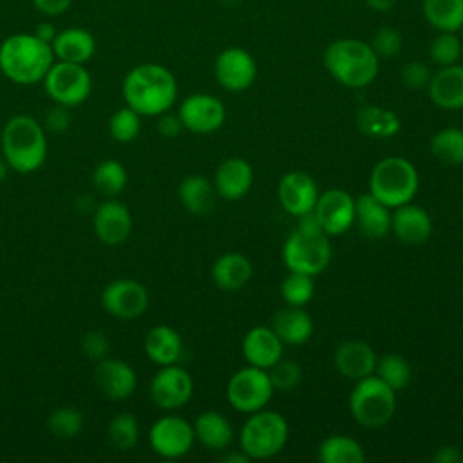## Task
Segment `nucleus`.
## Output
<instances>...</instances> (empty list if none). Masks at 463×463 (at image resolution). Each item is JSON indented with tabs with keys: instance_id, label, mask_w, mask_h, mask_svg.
Listing matches in <instances>:
<instances>
[{
	"instance_id": "nucleus-1",
	"label": "nucleus",
	"mask_w": 463,
	"mask_h": 463,
	"mask_svg": "<svg viewBox=\"0 0 463 463\" xmlns=\"http://www.w3.org/2000/svg\"><path fill=\"white\" fill-rule=\"evenodd\" d=\"M125 105L143 116H159L177 99V81L161 63H139L132 67L121 83Z\"/></svg>"
},
{
	"instance_id": "nucleus-2",
	"label": "nucleus",
	"mask_w": 463,
	"mask_h": 463,
	"mask_svg": "<svg viewBox=\"0 0 463 463\" xmlns=\"http://www.w3.org/2000/svg\"><path fill=\"white\" fill-rule=\"evenodd\" d=\"M52 63L51 43L34 33H16L0 42V71L16 85L40 83Z\"/></svg>"
},
{
	"instance_id": "nucleus-3",
	"label": "nucleus",
	"mask_w": 463,
	"mask_h": 463,
	"mask_svg": "<svg viewBox=\"0 0 463 463\" xmlns=\"http://www.w3.org/2000/svg\"><path fill=\"white\" fill-rule=\"evenodd\" d=\"M2 157L18 174L36 172L47 157V132L43 125L29 114L11 116L0 136Z\"/></svg>"
},
{
	"instance_id": "nucleus-4",
	"label": "nucleus",
	"mask_w": 463,
	"mask_h": 463,
	"mask_svg": "<svg viewBox=\"0 0 463 463\" xmlns=\"http://www.w3.org/2000/svg\"><path fill=\"white\" fill-rule=\"evenodd\" d=\"M324 67L340 85L364 89L378 76L380 58L364 40L338 38L326 47Z\"/></svg>"
},
{
	"instance_id": "nucleus-5",
	"label": "nucleus",
	"mask_w": 463,
	"mask_h": 463,
	"mask_svg": "<svg viewBox=\"0 0 463 463\" xmlns=\"http://www.w3.org/2000/svg\"><path fill=\"white\" fill-rule=\"evenodd\" d=\"M420 188L416 166L402 156L380 159L369 174V194L389 208L411 203Z\"/></svg>"
},
{
	"instance_id": "nucleus-6",
	"label": "nucleus",
	"mask_w": 463,
	"mask_h": 463,
	"mask_svg": "<svg viewBox=\"0 0 463 463\" xmlns=\"http://www.w3.org/2000/svg\"><path fill=\"white\" fill-rule=\"evenodd\" d=\"M288 438L289 427L286 418L264 407L251 412L242 423L239 443L241 450H244L250 459H269L286 447Z\"/></svg>"
},
{
	"instance_id": "nucleus-7",
	"label": "nucleus",
	"mask_w": 463,
	"mask_h": 463,
	"mask_svg": "<svg viewBox=\"0 0 463 463\" xmlns=\"http://www.w3.org/2000/svg\"><path fill=\"white\" fill-rule=\"evenodd\" d=\"M349 411L358 425L365 429H380L394 416L396 391L376 374H369L354 382L349 394Z\"/></svg>"
},
{
	"instance_id": "nucleus-8",
	"label": "nucleus",
	"mask_w": 463,
	"mask_h": 463,
	"mask_svg": "<svg viewBox=\"0 0 463 463\" xmlns=\"http://www.w3.org/2000/svg\"><path fill=\"white\" fill-rule=\"evenodd\" d=\"M331 244L326 233H306L300 230H293L284 246H282V260L289 271H298L306 275L322 273L331 260Z\"/></svg>"
},
{
	"instance_id": "nucleus-9",
	"label": "nucleus",
	"mask_w": 463,
	"mask_h": 463,
	"mask_svg": "<svg viewBox=\"0 0 463 463\" xmlns=\"http://www.w3.org/2000/svg\"><path fill=\"white\" fill-rule=\"evenodd\" d=\"M42 81L52 103H60L71 109L85 103L92 90L90 72L81 63L54 60Z\"/></svg>"
},
{
	"instance_id": "nucleus-10",
	"label": "nucleus",
	"mask_w": 463,
	"mask_h": 463,
	"mask_svg": "<svg viewBox=\"0 0 463 463\" xmlns=\"http://www.w3.org/2000/svg\"><path fill=\"white\" fill-rule=\"evenodd\" d=\"M273 392L275 389L268 371L253 365H246L235 371L226 385L228 403L242 414H251L264 409L269 403Z\"/></svg>"
},
{
	"instance_id": "nucleus-11",
	"label": "nucleus",
	"mask_w": 463,
	"mask_h": 463,
	"mask_svg": "<svg viewBox=\"0 0 463 463\" xmlns=\"http://www.w3.org/2000/svg\"><path fill=\"white\" fill-rule=\"evenodd\" d=\"M194 441V425L177 414L161 416L148 430L150 449L165 459H179L186 456L192 450Z\"/></svg>"
},
{
	"instance_id": "nucleus-12",
	"label": "nucleus",
	"mask_w": 463,
	"mask_h": 463,
	"mask_svg": "<svg viewBox=\"0 0 463 463\" xmlns=\"http://www.w3.org/2000/svg\"><path fill=\"white\" fill-rule=\"evenodd\" d=\"M194 394V380L190 373L177 365H161L150 380V398L163 411H177L190 402Z\"/></svg>"
},
{
	"instance_id": "nucleus-13",
	"label": "nucleus",
	"mask_w": 463,
	"mask_h": 463,
	"mask_svg": "<svg viewBox=\"0 0 463 463\" xmlns=\"http://www.w3.org/2000/svg\"><path fill=\"white\" fill-rule=\"evenodd\" d=\"M148 289L134 279H116L101 289L103 309L118 320H134L148 307Z\"/></svg>"
},
{
	"instance_id": "nucleus-14",
	"label": "nucleus",
	"mask_w": 463,
	"mask_h": 463,
	"mask_svg": "<svg viewBox=\"0 0 463 463\" xmlns=\"http://www.w3.org/2000/svg\"><path fill=\"white\" fill-rule=\"evenodd\" d=\"M177 116L181 118L184 130L204 136L224 125L226 109L219 98L206 92H195L181 101Z\"/></svg>"
},
{
	"instance_id": "nucleus-15",
	"label": "nucleus",
	"mask_w": 463,
	"mask_h": 463,
	"mask_svg": "<svg viewBox=\"0 0 463 463\" xmlns=\"http://www.w3.org/2000/svg\"><path fill=\"white\" fill-rule=\"evenodd\" d=\"M213 72L224 90L244 92L257 78V61L246 49L228 47L217 54Z\"/></svg>"
},
{
	"instance_id": "nucleus-16",
	"label": "nucleus",
	"mask_w": 463,
	"mask_h": 463,
	"mask_svg": "<svg viewBox=\"0 0 463 463\" xmlns=\"http://www.w3.org/2000/svg\"><path fill=\"white\" fill-rule=\"evenodd\" d=\"M92 228L99 242L105 246H119L130 237L132 213L121 201L109 197L94 208Z\"/></svg>"
},
{
	"instance_id": "nucleus-17",
	"label": "nucleus",
	"mask_w": 463,
	"mask_h": 463,
	"mask_svg": "<svg viewBox=\"0 0 463 463\" xmlns=\"http://www.w3.org/2000/svg\"><path fill=\"white\" fill-rule=\"evenodd\" d=\"M313 210L327 237L342 235L354 224V197L342 188L320 194Z\"/></svg>"
},
{
	"instance_id": "nucleus-18",
	"label": "nucleus",
	"mask_w": 463,
	"mask_h": 463,
	"mask_svg": "<svg viewBox=\"0 0 463 463\" xmlns=\"http://www.w3.org/2000/svg\"><path fill=\"white\" fill-rule=\"evenodd\" d=\"M318 186L315 179L302 170H291L284 174L277 186V197L280 206L293 217L311 212L318 199Z\"/></svg>"
},
{
	"instance_id": "nucleus-19",
	"label": "nucleus",
	"mask_w": 463,
	"mask_h": 463,
	"mask_svg": "<svg viewBox=\"0 0 463 463\" xmlns=\"http://www.w3.org/2000/svg\"><path fill=\"white\" fill-rule=\"evenodd\" d=\"M94 383L110 400H127L137 387V376L130 364L121 358H103L96 362Z\"/></svg>"
},
{
	"instance_id": "nucleus-20",
	"label": "nucleus",
	"mask_w": 463,
	"mask_h": 463,
	"mask_svg": "<svg viewBox=\"0 0 463 463\" xmlns=\"http://www.w3.org/2000/svg\"><path fill=\"white\" fill-rule=\"evenodd\" d=\"M391 232L398 241L403 244H421L425 242L432 233V221L425 208L405 203L391 213Z\"/></svg>"
},
{
	"instance_id": "nucleus-21",
	"label": "nucleus",
	"mask_w": 463,
	"mask_h": 463,
	"mask_svg": "<svg viewBox=\"0 0 463 463\" xmlns=\"http://www.w3.org/2000/svg\"><path fill=\"white\" fill-rule=\"evenodd\" d=\"M284 344L277 333L268 326H255L248 329L242 338V356L248 365L269 369L282 358Z\"/></svg>"
},
{
	"instance_id": "nucleus-22",
	"label": "nucleus",
	"mask_w": 463,
	"mask_h": 463,
	"mask_svg": "<svg viewBox=\"0 0 463 463\" xmlns=\"http://www.w3.org/2000/svg\"><path fill=\"white\" fill-rule=\"evenodd\" d=\"M376 353L364 340H345L342 342L333 356L336 371L347 380H362L369 374H374L376 367Z\"/></svg>"
},
{
	"instance_id": "nucleus-23",
	"label": "nucleus",
	"mask_w": 463,
	"mask_h": 463,
	"mask_svg": "<svg viewBox=\"0 0 463 463\" xmlns=\"http://www.w3.org/2000/svg\"><path fill=\"white\" fill-rule=\"evenodd\" d=\"M253 168L246 159L228 157L222 163H219L213 175V186L219 197L226 201L242 199L250 192Z\"/></svg>"
},
{
	"instance_id": "nucleus-24",
	"label": "nucleus",
	"mask_w": 463,
	"mask_h": 463,
	"mask_svg": "<svg viewBox=\"0 0 463 463\" xmlns=\"http://www.w3.org/2000/svg\"><path fill=\"white\" fill-rule=\"evenodd\" d=\"M427 92L430 101L443 110L463 109V65L439 67L432 72Z\"/></svg>"
},
{
	"instance_id": "nucleus-25",
	"label": "nucleus",
	"mask_w": 463,
	"mask_h": 463,
	"mask_svg": "<svg viewBox=\"0 0 463 463\" xmlns=\"http://www.w3.org/2000/svg\"><path fill=\"white\" fill-rule=\"evenodd\" d=\"M51 47L54 60L85 65L96 52V40L92 33L83 27H67L58 31Z\"/></svg>"
},
{
	"instance_id": "nucleus-26",
	"label": "nucleus",
	"mask_w": 463,
	"mask_h": 463,
	"mask_svg": "<svg viewBox=\"0 0 463 463\" xmlns=\"http://www.w3.org/2000/svg\"><path fill=\"white\" fill-rule=\"evenodd\" d=\"M354 222L364 237L382 239L391 232V208L373 194H362L354 199Z\"/></svg>"
},
{
	"instance_id": "nucleus-27",
	"label": "nucleus",
	"mask_w": 463,
	"mask_h": 463,
	"mask_svg": "<svg viewBox=\"0 0 463 463\" xmlns=\"http://www.w3.org/2000/svg\"><path fill=\"white\" fill-rule=\"evenodd\" d=\"M143 349L148 360L159 367L177 364L183 354V338L177 329L166 324H159L148 329L145 335Z\"/></svg>"
},
{
	"instance_id": "nucleus-28",
	"label": "nucleus",
	"mask_w": 463,
	"mask_h": 463,
	"mask_svg": "<svg viewBox=\"0 0 463 463\" xmlns=\"http://www.w3.org/2000/svg\"><path fill=\"white\" fill-rule=\"evenodd\" d=\"M253 275L250 259L242 253L230 251L219 255L212 264V279L222 291H237L244 288Z\"/></svg>"
},
{
	"instance_id": "nucleus-29",
	"label": "nucleus",
	"mask_w": 463,
	"mask_h": 463,
	"mask_svg": "<svg viewBox=\"0 0 463 463\" xmlns=\"http://www.w3.org/2000/svg\"><path fill=\"white\" fill-rule=\"evenodd\" d=\"M271 329L288 345L306 344L313 335L311 315L298 306H286L279 309L271 320Z\"/></svg>"
},
{
	"instance_id": "nucleus-30",
	"label": "nucleus",
	"mask_w": 463,
	"mask_h": 463,
	"mask_svg": "<svg viewBox=\"0 0 463 463\" xmlns=\"http://www.w3.org/2000/svg\"><path fill=\"white\" fill-rule=\"evenodd\" d=\"M192 425L195 439L210 450H224L233 441V427L230 420L217 411L201 412Z\"/></svg>"
},
{
	"instance_id": "nucleus-31",
	"label": "nucleus",
	"mask_w": 463,
	"mask_h": 463,
	"mask_svg": "<svg viewBox=\"0 0 463 463\" xmlns=\"http://www.w3.org/2000/svg\"><path fill=\"white\" fill-rule=\"evenodd\" d=\"M356 127L364 136L376 137V139H387L400 132L402 121L398 114L391 109L380 107V105H364L356 112Z\"/></svg>"
},
{
	"instance_id": "nucleus-32",
	"label": "nucleus",
	"mask_w": 463,
	"mask_h": 463,
	"mask_svg": "<svg viewBox=\"0 0 463 463\" xmlns=\"http://www.w3.org/2000/svg\"><path fill=\"white\" fill-rule=\"evenodd\" d=\"M177 195L181 204L195 215H204L215 206V186L213 183L201 175V174H190L181 179Z\"/></svg>"
},
{
	"instance_id": "nucleus-33",
	"label": "nucleus",
	"mask_w": 463,
	"mask_h": 463,
	"mask_svg": "<svg viewBox=\"0 0 463 463\" xmlns=\"http://www.w3.org/2000/svg\"><path fill=\"white\" fill-rule=\"evenodd\" d=\"M421 11L438 33H458L463 27V0H423Z\"/></svg>"
},
{
	"instance_id": "nucleus-34",
	"label": "nucleus",
	"mask_w": 463,
	"mask_h": 463,
	"mask_svg": "<svg viewBox=\"0 0 463 463\" xmlns=\"http://www.w3.org/2000/svg\"><path fill=\"white\" fill-rule=\"evenodd\" d=\"M318 459L322 463H364L365 450L351 436L331 434L320 441Z\"/></svg>"
},
{
	"instance_id": "nucleus-35",
	"label": "nucleus",
	"mask_w": 463,
	"mask_h": 463,
	"mask_svg": "<svg viewBox=\"0 0 463 463\" xmlns=\"http://www.w3.org/2000/svg\"><path fill=\"white\" fill-rule=\"evenodd\" d=\"M432 156L445 165H463V128L445 127L430 139Z\"/></svg>"
},
{
	"instance_id": "nucleus-36",
	"label": "nucleus",
	"mask_w": 463,
	"mask_h": 463,
	"mask_svg": "<svg viewBox=\"0 0 463 463\" xmlns=\"http://www.w3.org/2000/svg\"><path fill=\"white\" fill-rule=\"evenodd\" d=\"M107 439L119 452L132 450L139 441V423L132 412H118L107 425Z\"/></svg>"
},
{
	"instance_id": "nucleus-37",
	"label": "nucleus",
	"mask_w": 463,
	"mask_h": 463,
	"mask_svg": "<svg viewBox=\"0 0 463 463\" xmlns=\"http://www.w3.org/2000/svg\"><path fill=\"white\" fill-rule=\"evenodd\" d=\"M127 181H128L127 170L116 159H105L98 163V166L92 172V184L105 197L119 195L125 190Z\"/></svg>"
},
{
	"instance_id": "nucleus-38",
	"label": "nucleus",
	"mask_w": 463,
	"mask_h": 463,
	"mask_svg": "<svg viewBox=\"0 0 463 463\" xmlns=\"http://www.w3.org/2000/svg\"><path fill=\"white\" fill-rule=\"evenodd\" d=\"M374 374L383 380L391 389L400 391L409 385L412 378V371L409 362L398 353H387L376 360Z\"/></svg>"
},
{
	"instance_id": "nucleus-39",
	"label": "nucleus",
	"mask_w": 463,
	"mask_h": 463,
	"mask_svg": "<svg viewBox=\"0 0 463 463\" xmlns=\"http://www.w3.org/2000/svg\"><path fill=\"white\" fill-rule=\"evenodd\" d=\"M315 295V280L311 275L289 271L280 282V297L288 306L304 307Z\"/></svg>"
},
{
	"instance_id": "nucleus-40",
	"label": "nucleus",
	"mask_w": 463,
	"mask_h": 463,
	"mask_svg": "<svg viewBox=\"0 0 463 463\" xmlns=\"http://www.w3.org/2000/svg\"><path fill=\"white\" fill-rule=\"evenodd\" d=\"M85 418L76 407H58L47 418L49 432L58 439L76 438L83 429Z\"/></svg>"
},
{
	"instance_id": "nucleus-41",
	"label": "nucleus",
	"mask_w": 463,
	"mask_h": 463,
	"mask_svg": "<svg viewBox=\"0 0 463 463\" xmlns=\"http://www.w3.org/2000/svg\"><path fill=\"white\" fill-rule=\"evenodd\" d=\"M141 130V116L130 109L121 107L109 118V134L118 143H130L139 136Z\"/></svg>"
},
{
	"instance_id": "nucleus-42",
	"label": "nucleus",
	"mask_w": 463,
	"mask_h": 463,
	"mask_svg": "<svg viewBox=\"0 0 463 463\" xmlns=\"http://www.w3.org/2000/svg\"><path fill=\"white\" fill-rule=\"evenodd\" d=\"M429 56L438 67L454 65L461 58V42L456 33H438L429 45Z\"/></svg>"
},
{
	"instance_id": "nucleus-43",
	"label": "nucleus",
	"mask_w": 463,
	"mask_h": 463,
	"mask_svg": "<svg viewBox=\"0 0 463 463\" xmlns=\"http://www.w3.org/2000/svg\"><path fill=\"white\" fill-rule=\"evenodd\" d=\"M271 385L275 391H291L295 389L302 380V369L293 360L280 358L277 364H273L268 369Z\"/></svg>"
},
{
	"instance_id": "nucleus-44",
	"label": "nucleus",
	"mask_w": 463,
	"mask_h": 463,
	"mask_svg": "<svg viewBox=\"0 0 463 463\" xmlns=\"http://www.w3.org/2000/svg\"><path fill=\"white\" fill-rule=\"evenodd\" d=\"M402 43H403V38H402L400 31L394 27H389V25L380 27L371 38V47L380 60L396 56L402 51Z\"/></svg>"
},
{
	"instance_id": "nucleus-45",
	"label": "nucleus",
	"mask_w": 463,
	"mask_h": 463,
	"mask_svg": "<svg viewBox=\"0 0 463 463\" xmlns=\"http://www.w3.org/2000/svg\"><path fill=\"white\" fill-rule=\"evenodd\" d=\"M402 83L409 89V90H423L429 87V81L432 78V71L427 63L420 61V60H412L407 61L402 67Z\"/></svg>"
},
{
	"instance_id": "nucleus-46",
	"label": "nucleus",
	"mask_w": 463,
	"mask_h": 463,
	"mask_svg": "<svg viewBox=\"0 0 463 463\" xmlns=\"http://www.w3.org/2000/svg\"><path fill=\"white\" fill-rule=\"evenodd\" d=\"M43 128L45 132L51 134H65L71 125H72V116H71V107L60 105V103H52L43 116Z\"/></svg>"
},
{
	"instance_id": "nucleus-47",
	"label": "nucleus",
	"mask_w": 463,
	"mask_h": 463,
	"mask_svg": "<svg viewBox=\"0 0 463 463\" xmlns=\"http://www.w3.org/2000/svg\"><path fill=\"white\" fill-rule=\"evenodd\" d=\"M81 351L87 358H90L94 362H99V360L107 358V354L110 351L109 336L103 331H98V329L87 331L81 338Z\"/></svg>"
},
{
	"instance_id": "nucleus-48",
	"label": "nucleus",
	"mask_w": 463,
	"mask_h": 463,
	"mask_svg": "<svg viewBox=\"0 0 463 463\" xmlns=\"http://www.w3.org/2000/svg\"><path fill=\"white\" fill-rule=\"evenodd\" d=\"M181 130H184L183 123H181V118L177 114H170L168 110L159 114V119H157V132L163 136V137H177L181 134Z\"/></svg>"
},
{
	"instance_id": "nucleus-49",
	"label": "nucleus",
	"mask_w": 463,
	"mask_h": 463,
	"mask_svg": "<svg viewBox=\"0 0 463 463\" xmlns=\"http://www.w3.org/2000/svg\"><path fill=\"white\" fill-rule=\"evenodd\" d=\"M31 2L38 13L49 18L67 13L69 7L72 5V0H31Z\"/></svg>"
},
{
	"instance_id": "nucleus-50",
	"label": "nucleus",
	"mask_w": 463,
	"mask_h": 463,
	"mask_svg": "<svg viewBox=\"0 0 463 463\" xmlns=\"http://www.w3.org/2000/svg\"><path fill=\"white\" fill-rule=\"evenodd\" d=\"M432 461L436 463H461L463 452L454 445H441L432 454Z\"/></svg>"
},
{
	"instance_id": "nucleus-51",
	"label": "nucleus",
	"mask_w": 463,
	"mask_h": 463,
	"mask_svg": "<svg viewBox=\"0 0 463 463\" xmlns=\"http://www.w3.org/2000/svg\"><path fill=\"white\" fill-rule=\"evenodd\" d=\"M297 219H298V222H297V230L306 232V233H324L322 224H320V221H318V217H317L315 210L306 212V213L298 215Z\"/></svg>"
},
{
	"instance_id": "nucleus-52",
	"label": "nucleus",
	"mask_w": 463,
	"mask_h": 463,
	"mask_svg": "<svg viewBox=\"0 0 463 463\" xmlns=\"http://www.w3.org/2000/svg\"><path fill=\"white\" fill-rule=\"evenodd\" d=\"M58 31L60 29H56V25L52 24V22H40L36 27H34V34L40 38V40H43V42H47V43H52V40H54V36L58 34Z\"/></svg>"
},
{
	"instance_id": "nucleus-53",
	"label": "nucleus",
	"mask_w": 463,
	"mask_h": 463,
	"mask_svg": "<svg viewBox=\"0 0 463 463\" xmlns=\"http://www.w3.org/2000/svg\"><path fill=\"white\" fill-rule=\"evenodd\" d=\"M398 0H365V4L373 9V11H378V13H387L391 11L394 5H396Z\"/></svg>"
},
{
	"instance_id": "nucleus-54",
	"label": "nucleus",
	"mask_w": 463,
	"mask_h": 463,
	"mask_svg": "<svg viewBox=\"0 0 463 463\" xmlns=\"http://www.w3.org/2000/svg\"><path fill=\"white\" fill-rule=\"evenodd\" d=\"M222 461L224 463H248L250 458L244 450H233V452H228L222 456Z\"/></svg>"
},
{
	"instance_id": "nucleus-55",
	"label": "nucleus",
	"mask_w": 463,
	"mask_h": 463,
	"mask_svg": "<svg viewBox=\"0 0 463 463\" xmlns=\"http://www.w3.org/2000/svg\"><path fill=\"white\" fill-rule=\"evenodd\" d=\"M7 170H9V166H7L5 159L0 156V181H4V179H5V175H7Z\"/></svg>"
}]
</instances>
